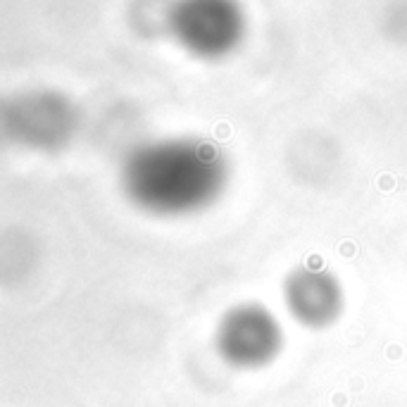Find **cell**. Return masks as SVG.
Wrapping results in <instances>:
<instances>
[{"instance_id":"6da1fadb","label":"cell","mask_w":407,"mask_h":407,"mask_svg":"<svg viewBox=\"0 0 407 407\" xmlns=\"http://www.w3.org/2000/svg\"><path fill=\"white\" fill-rule=\"evenodd\" d=\"M231 165L217 143L198 136L155 138L126 153L119 183L126 200L150 217L179 219L217 203Z\"/></svg>"},{"instance_id":"7a4b0ae2","label":"cell","mask_w":407,"mask_h":407,"mask_svg":"<svg viewBox=\"0 0 407 407\" xmlns=\"http://www.w3.org/2000/svg\"><path fill=\"white\" fill-rule=\"evenodd\" d=\"M283 336L276 317L265 305L241 303L221 314L214 345L221 360L241 369L265 367L281 350Z\"/></svg>"},{"instance_id":"3957f363","label":"cell","mask_w":407,"mask_h":407,"mask_svg":"<svg viewBox=\"0 0 407 407\" xmlns=\"http://www.w3.org/2000/svg\"><path fill=\"white\" fill-rule=\"evenodd\" d=\"M283 303L298 324L324 329L343 312V286L321 262H303L283 279Z\"/></svg>"},{"instance_id":"277c9868","label":"cell","mask_w":407,"mask_h":407,"mask_svg":"<svg viewBox=\"0 0 407 407\" xmlns=\"http://www.w3.org/2000/svg\"><path fill=\"white\" fill-rule=\"evenodd\" d=\"M10 141L33 153H57L74 141L77 117L60 102L53 105H26L8 119Z\"/></svg>"}]
</instances>
